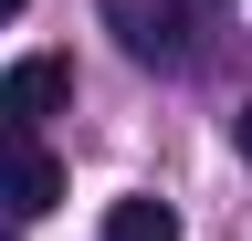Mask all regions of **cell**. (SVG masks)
<instances>
[{
  "label": "cell",
  "instance_id": "cell-1",
  "mask_svg": "<svg viewBox=\"0 0 252 241\" xmlns=\"http://www.w3.org/2000/svg\"><path fill=\"white\" fill-rule=\"evenodd\" d=\"M53 199H63V158L32 126H0V210H11V220H42Z\"/></svg>",
  "mask_w": 252,
  "mask_h": 241
},
{
  "label": "cell",
  "instance_id": "cell-2",
  "mask_svg": "<svg viewBox=\"0 0 252 241\" xmlns=\"http://www.w3.org/2000/svg\"><path fill=\"white\" fill-rule=\"evenodd\" d=\"M105 21H116V42L137 53V63H189V53H200V32H189V11L179 0H105Z\"/></svg>",
  "mask_w": 252,
  "mask_h": 241
},
{
  "label": "cell",
  "instance_id": "cell-3",
  "mask_svg": "<svg viewBox=\"0 0 252 241\" xmlns=\"http://www.w3.org/2000/svg\"><path fill=\"white\" fill-rule=\"evenodd\" d=\"M63 105H74V63H63V53H21V63L0 74V126L42 136V115H63Z\"/></svg>",
  "mask_w": 252,
  "mask_h": 241
},
{
  "label": "cell",
  "instance_id": "cell-4",
  "mask_svg": "<svg viewBox=\"0 0 252 241\" xmlns=\"http://www.w3.org/2000/svg\"><path fill=\"white\" fill-rule=\"evenodd\" d=\"M105 241H179V210L168 199H116L105 210Z\"/></svg>",
  "mask_w": 252,
  "mask_h": 241
},
{
  "label": "cell",
  "instance_id": "cell-5",
  "mask_svg": "<svg viewBox=\"0 0 252 241\" xmlns=\"http://www.w3.org/2000/svg\"><path fill=\"white\" fill-rule=\"evenodd\" d=\"M231 136H242V168H252V105H242V115H231Z\"/></svg>",
  "mask_w": 252,
  "mask_h": 241
},
{
  "label": "cell",
  "instance_id": "cell-6",
  "mask_svg": "<svg viewBox=\"0 0 252 241\" xmlns=\"http://www.w3.org/2000/svg\"><path fill=\"white\" fill-rule=\"evenodd\" d=\"M11 11H32V0H0V21H11Z\"/></svg>",
  "mask_w": 252,
  "mask_h": 241
},
{
  "label": "cell",
  "instance_id": "cell-7",
  "mask_svg": "<svg viewBox=\"0 0 252 241\" xmlns=\"http://www.w3.org/2000/svg\"><path fill=\"white\" fill-rule=\"evenodd\" d=\"M0 241H21V231H0Z\"/></svg>",
  "mask_w": 252,
  "mask_h": 241
}]
</instances>
